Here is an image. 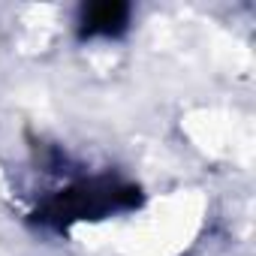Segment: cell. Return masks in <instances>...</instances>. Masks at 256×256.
Segmentation results:
<instances>
[{
    "mask_svg": "<svg viewBox=\"0 0 256 256\" xmlns=\"http://www.w3.org/2000/svg\"><path fill=\"white\" fill-rule=\"evenodd\" d=\"M145 199L148 196L142 184L118 172H82L72 175L64 187L42 196L30 208L28 223L40 232L66 235L78 223H102L118 214L142 211Z\"/></svg>",
    "mask_w": 256,
    "mask_h": 256,
    "instance_id": "cell-1",
    "label": "cell"
},
{
    "mask_svg": "<svg viewBox=\"0 0 256 256\" xmlns=\"http://www.w3.org/2000/svg\"><path fill=\"white\" fill-rule=\"evenodd\" d=\"M133 28V4L126 0H96L82 4L76 12V40L78 42H114Z\"/></svg>",
    "mask_w": 256,
    "mask_h": 256,
    "instance_id": "cell-2",
    "label": "cell"
}]
</instances>
